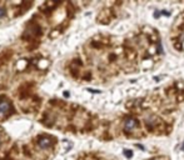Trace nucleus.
I'll return each instance as SVG.
<instances>
[{"instance_id": "obj_4", "label": "nucleus", "mask_w": 184, "mask_h": 160, "mask_svg": "<svg viewBox=\"0 0 184 160\" xmlns=\"http://www.w3.org/2000/svg\"><path fill=\"white\" fill-rule=\"evenodd\" d=\"M5 13H7V12H5V9L0 7V18H3V16L5 15Z\"/></svg>"}, {"instance_id": "obj_3", "label": "nucleus", "mask_w": 184, "mask_h": 160, "mask_svg": "<svg viewBox=\"0 0 184 160\" xmlns=\"http://www.w3.org/2000/svg\"><path fill=\"white\" fill-rule=\"evenodd\" d=\"M51 144H53V140H51L50 138H48V136H43V138L39 139V146L43 148V149H48V148H50Z\"/></svg>"}, {"instance_id": "obj_5", "label": "nucleus", "mask_w": 184, "mask_h": 160, "mask_svg": "<svg viewBox=\"0 0 184 160\" xmlns=\"http://www.w3.org/2000/svg\"><path fill=\"white\" fill-rule=\"evenodd\" d=\"M125 155L129 158V156H132V153H130V151H128V150H125Z\"/></svg>"}, {"instance_id": "obj_1", "label": "nucleus", "mask_w": 184, "mask_h": 160, "mask_svg": "<svg viewBox=\"0 0 184 160\" xmlns=\"http://www.w3.org/2000/svg\"><path fill=\"white\" fill-rule=\"evenodd\" d=\"M10 110H12V106L8 100H0V119L9 115Z\"/></svg>"}, {"instance_id": "obj_2", "label": "nucleus", "mask_w": 184, "mask_h": 160, "mask_svg": "<svg viewBox=\"0 0 184 160\" xmlns=\"http://www.w3.org/2000/svg\"><path fill=\"white\" fill-rule=\"evenodd\" d=\"M137 126H138V120L134 119V118H128V119L125 120V123H124V129H125L127 133L133 131Z\"/></svg>"}]
</instances>
